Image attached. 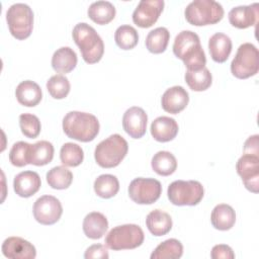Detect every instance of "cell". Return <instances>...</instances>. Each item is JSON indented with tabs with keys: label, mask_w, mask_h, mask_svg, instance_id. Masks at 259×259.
<instances>
[{
	"label": "cell",
	"mask_w": 259,
	"mask_h": 259,
	"mask_svg": "<svg viewBox=\"0 0 259 259\" xmlns=\"http://www.w3.org/2000/svg\"><path fill=\"white\" fill-rule=\"evenodd\" d=\"M173 53L183 61L188 71H197L205 67L206 58L199 36L191 30H182L176 35Z\"/></svg>",
	"instance_id": "cell-1"
},
{
	"label": "cell",
	"mask_w": 259,
	"mask_h": 259,
	"mask_svg": "<svg viewBox=\"0 0 259 259\" xmlns=\"http://www.w3.org/2000/svg\"><path fill=\"white\" fill-rule=\"evenodd\" d=\"M99 121L95 115L88 112L70 111L63 118V131L73 140L91 142L99 133Z\"/></svg>",
	"instance_id": "cell-2"
},
{
	"label": "cell",
	"mask_w": 259,
	"mask_h": 259,
	"mask_svg": "<svg viewBox=\"0 0 259 259\" xmlns=\"http://www.w3.org/2000/svg\"><path fill=\"white\" fill-rule=\"evenodd\" d=\"M72 36L86 63L95 64L101 60L104 53V44L91 25L86 22L76 24L73 28Z\"/></svg>",
	"instance_id": "cell-3"
},
{
	"label": "cell",
	"mask_w": 259,
	"mask_h": 259,
	"mask_svg": "<svg viewBox=\"0 0 259 259\" xmlns=\"http://www.w3.org/2000/svg\"><path fill=\"white\" fill-rule=\"evenodd\" d=\"M127 150V142L120 135L113 134L96 146L94 158L100 167L113 168L123 160Z\"/></svg>",
	"instance_id": "cell-4"
},
{
	"label": "cell",
	"mask_w": 259,
	"mask_h": 259,
	"mask_svg": "<svg viewBox=\"0 0 259 259\" xmlns=\"http://www.w3.org/2000/svg\"><path fill=\"white\" fill-rule=\"evenodd\" d=\"M184 15L192 25L214 24L223 19L224 8L222 4L213 0H194L186 6Z\"/></svg>",
	"instance_id": "cell-5"
},
{
	"label": "cell",
	"mask_w": 259,
	"mask_h": 259,
	"mask_svg": "<svg viewBox=\"0 0 259 259\" xmlns=\"http://www.w3.org/2000/svg\"><path fill=\"white\" fill-rule=\"evenodd\" d=\"M145 235L140 226L125 224L112 228L105 237V245L111 250H128L140 247Z\"/></svg>",
	"instance_id": "cell-6"
},
{
	"label": "cell",
	"mask_w": 259,
	"mask_h": 259,
	"mask_svg": "<svg viewBox=\"0 0 259 259\" xmlns=\"http://www.w3.org/2000/svg\"><path fill=\"white\" fill-rule=\"evenodd\" d=\"M204 194L203 186L195 180H176L173 181L167 190L170 202L174 205H196Z\"/></svg>",
	"instance_id": "cell-7"
},
{
	"label": "cell",
	"mask_w": 259,
	"mask_h": 259,
	"mask_svg": "<svg viewBox=\"0 0 259 259\" xmlns=\"http://www.w3.org/2000/svg\"><path fill=\"white\" fill-rule=\"evenodd\" d=\"M6 21L10 33L17 39L27 38L33 28V12L24 3L11 5L6 12Z\"/></svg>",
	"instance_id": "cell-8"
},
{
	"label": "cell",
	"mask_w": 259,
	"mask_h": 259,
	"mask_svg": "<svg viewBox=\"0 0 259 259\" xmlns=\"http://www.w3.org/2000/svg\"><path fill=\"white\" fill-rule=\"evenodd\" d=\"M259 53L251 42L242 44L231 63V72L238 79H247L258 73Z\"/></svg>",
	"instance_id": "cell-9"
},
{
	"label": "cell",
	"mask_w": 259,
	"mask_h": 259,
	"mask_svg": "<svg viewBox=\"0 0 259 259\" xmlns=\"http://www.w3.org/2000/svg\"><path fill=\"white\" fill-rule=\"evenodd\" d=\"M161 193L162 185L154 178L138 177L128 186V196L138 204H152L159 199Z\"/></svg>",
	"instance_id": "cell-10"
},
{
	"label": "cell",
	"mask_w": 259,
	"mask_h": 259,
	"mask_svg": "<svg viewBox=\"0 0 259 259\" xmlns=\"http://www.w3.org/2000/svg\"><path fill=\"white\" fill-rule=\"evenodd\" d=\"M32 212L36 222L49 226L56 224L60 220L63 213V207L57 197L42 195L35 200Z\"/></svg>",
	"instance_id": "cell-11"
},
{
	"label": "cell",
	"mask_w": 259,
	"mask_h": 259,
	"mask_svg": "<svg viewBox=\"0 0 259 259\" xmlns=\"http://www.w3.org/2000/svg\"><path fill=\"white\" fill-rule=\"evenodd\" d=\"M236 169L245 187L257 193L259 190V156L243 154L236 164Z\"/></svg>",
	"instance_id": "cell-12"
},
{
	"label": "cell",
	"mask_w": 259,
	"mask_h": 259,
	"mask_svg": "<svg viewBox=\"0 0 259 259\" xmlns=\"http://www.w3.org/2000/svg\"><path fill=\"white\" fill-rule=\"evenodd\" d=\"M164 8L163 0H142L133 12V21L142 28L151 27Z\"/></svg>",
	"instance_id": "cell-13"
},
{
	"label": "cell",
	"mask_w": 259,
	"mask_h": 259,
	"mask_svg": "<svg viewBox=\"0 0 259 259\" xmlns=\"http://www.w3.org/2000/svg\"><path fill=\"white\" fill-rule=\"evenodd\" d=\"M147 121V113L139 106L130 107L122 116L123 130L133 139H141L146 134Z\"/></svg>",
	"instance_id": "cell-14"
},
{
	"label": "cell",
	"mask_w": 259,
	"mask_h": 259,
	"mask_svg": "<svg viewBox=\"0 0 259 259\" xmlns=\"http://www.w3.org/2000/svg\"><path fill=\"white\" fill-rule=\"evenodd\" d=\"M2 253L10 259H34L35 247L20 237H9L2 244Z\"/></svg>",
	"instance_id": "cell-15"
},
{
	"label": "cell",
	"mask_w": 259,
	"mask_h": 259,
	"mask_svg": "<svg viewBox=\"0 0 259 259\" xmlns=\"http://www.w3.org/2000/svg\"><path fill=\"white\" fill-rule=\"evenodd\" d=\"M188 92L182 86H173L168 88L162 95V108L169 113L177 114L188 104Z\"/></svg>",
	"instance_id": "cell-16"
},
{
	"label": "cell",
	"mask_w": 259,
	"mask_h": 259,
	"mask_svg": "<svg viewBox=\"0 0 259 259\" xmlns=\"http://www.w3.org/2000/svg\"><path fill=\"white\" fill-rule=\"evenodd\" d=\"M258 8V3L234 7L229 12V21L233 26L240 29L250 27L257 23Z\"/></svg>",
	"instance_id": "cell-17"
},
{
	"label": "cell",
	"mask_w": 259,
	"mask_h": 259,
	"mask_svg": "<svg viewBox=\"0 0 259 259\" xmlns=\"http://www.w3.org/2000/svg\"><path fill=\"white\" fill-rule=\"evenodd\" d=\"M39 175L34 171H23L18 173L13 180V188L20 197H30L40 188Z\"/></svg>",
	"instance_id": "cell-18"
},
{
	"label": "cell",
	"mask_w": 259,
	"mask_h": 259,
	"mask_svg": "<svg viewBox=\"0 0 259 259\" xmlns=\"http://www.w3.org/2000/svg\"><path fill=\"white\" fill-rule=\"evenodd\" d=\"M152 137L161 143L172 141L178 134L176 120L169 116H159L151 123Z\"/></svg>",
	"instance_id": "cell-19"
},
{
	"label": "cell",
	"mask_w": 259,
	"mask_h": 259,
	"mask_svg": "<svg viewBox=\"0 0 259 259\" xmlns=\"http://www.w3.org/2000/svg\"><path fill=\"white\" fill-rule=\"evenodd\" d=\"M15 96L20 104L27 107H33L40 102L42 92L37 83L30 80H25L17 85Z\"/></svg>",
	"instance_id": "cell-20"
},
{
	"label": "cell",
	"mask_w": 259,
	"mask_h": 259,
	"mask_svg": "<svg viewBox=\"0 0 259 259\" xmlns=\"http://www.w3.org/2000/svg\"><path fill=\"white\" fill-rule=\"evenodd\" d=\"M208 50L214 62L224 63L228 60L232 52V40L227 34L217 32L212 34L208 40Z\"/></svg>",
	"instance_id": "cell-21"
},
{
	"label": "cell",
	"mask_w": 259,
	"mask_h": 259,
	"mask_svg": "<svg viewBox=\"0 0 259 259\" xmlns=\"http://www.w3.org/2000/svg\"><path fill=\"white\" fill-rule=\"evenodd\" d=\"M108 229L106 217L98 211L89 212L83 220V232L89 239H100Z\"/></svg>",
	"instance_id": "cell-22"
},
{
	"label": "cell",
	"mask_w": 259,
	"mask_h": 259,
	"mask_svg": "<svg viewBox=\"0 0 259 259\" xmlns=\"http://www.w3.org/2000/svg\"><path fill=\"white\" fill-rule=\"evenodd\" d=\"M146 226L154 236H164L172 229V219L170 214L161 210L154 209L146 218Z\"/></svg>",
	"instance_id": "cell-23"
},
{
	"label": "cell",
	"mask_w": 259,
	"mask_h": 259,
	"mask_svg": "<svg viewBox=\"0 0 259 259\" xmlns=\"http://www.w3.org/2000/svg\"><path fill=\"white\" fill-rule=\"evenodd\" d=\"M210 222L214 229L220 231H228L235 225L236 212L229 204H218L211 211Z\"/></svg>",
	"instance_id": "cell-24"
},
{
	"label": "cell",
	"mask_w": 259,
	"mask_h": 259,
	"mask_svg": "<svg viewBox=\"0 0 259 259\" xmlns=\"http://www.w3.org/2000/svg\"><path fill=\"white\" fill-rule=\"evenodd\" d=\"M77 55L70 47H62L58 49L52 57V67L58 73H69L73 71L77 65Z\"/></svg>",
	"instance_id": "cell-25"
},
{
	"label": "cell",
	"mask_w": 259,
	"mask_h": 259,
	"mask_svg": "<svg viewBox=\"0 0 259 259\" xmlns=\"http://www.w3.org/2000/svg\"><path fill=\"white\" fill-rule=\"evenodd\" d=\"M54 146L48 141H38L30 145L28 152V164L44 166L52 162L54 158Z\"/></svg>",
	"instance_id": "cell-26"
},
{
	"label": "cell",
	"mask_w": 259,
	"mask_h": 259,
	"mask_svg": "<svg viewBox=\"0 0 259 259\" xmlns=\"http://www.w3.org/2000/svg\"><path fill=\"white\" fill-rule=\"evenodd\" d=\"M89 18L97 24H107L115 17V7L109 1L93 2L88 8Z\"/></svg>",
	"instance_id": "cell-27"
},
{
	"label": "cell",
	"mask_w": 259,
	"mask_h": 259,
	"mask_svg": "<svg viewBox=\"0 0 259 259\" xmlns=\"http://www.w3.org/2000/svg\"><path fill=\"white\" fill-rule=\"evenodd\" d=\"M153 170L161 176H169L173 174L177 168L175 156L168 151L157 152L151 162Z\"/></svg>",
	"instance_id": "cell-28"
},
{
	"label": "cell",
	"mask_w": 259,
	"mask_h": 259,
	"mask_svg": "<svg viewBox=\"0 0 259 259\" xmlns=\"http://www.w3.org/2000/svg\"><path fill=\"white\" fill-rule=\"evenodd\" d=\"M183 254V246L177 239H168L159 244L151 254V259H178Z\"/></svg>",
	"instance_id": "cell-29"
},
{
	"label": "cell",
	"mask_w": 259,
	"mask_h": 259,
	"mask_svg": "<svg viewBox=\"0 0 259 259\" xmlns=\"http://www.w3.org/2000/svg\"><path fill=\"white\" fill-rule=\"evenodd\" d=\"M185 82L193 91H204L210 87L212 76L206 67L197 71L187 70L185 73Z\"/></svg>",
	"instance_id": "cell-30"
},
{
	"label": "cell",
	"mask_w": 259,
	"mask_h": 259,
	"mask_svg": "<svg viewBox=\"0 0 259 259\" xmlns=\"http://www.w3.org/2000/svg\"><path fill=\"white\" fill-rule=\"evenodd\" d=\"M170 39V32L166 27H157L151 30L146 37V47L153 54L165 52Z\"/></svg>",
	"instance_id": "cell-31"
},
{
	"label": "cell",
	"mask_w": 259,
	"mask_h": 259,
	"mask_svg": "<svg viewBox=\"0 0 259 259\" xmlns=\"http://www.w3.org/2000/svg\"><path fill=\"white\" fill-rule=\"evenodd\" d=\"M94 191L102 198L113 197L119 190V182L116 176L111 174H102L94 181Z\"/></svg>",
	"instance_id": "cell-32"
},
{
	"label": "cell",
	"mask_w": 259,
	"mask_h": 259,
	"mask_svg": "<svg viewBox=\"0 0 259 259\" xmlns=\"http://www.w3.org/2000/svg\"><path fill=\"white\" fill-rule=\"evenodd\" d=\"M47 182L54 189H66L73 181L72 172L65 166H56L47 173Z\"/></svg>",
	"instance_id": "cell-33"
},
{
	"label": "cell",
	"mask_w": 259,
	"mask_h": 259,
	"mask_svg": "<svg viewBox=\"0 0 259 259\" xmlns=\"http://www.w3.org/2000/svg\"><path fill=\"white\" fill-rule=\"evenodd\" d=\"M114 40L121 50H132L139 41V34L135 27L123 24L115 30Z\"/></svg>",
	"instance_id": "cell-34"
},
{
	"label": "cell",
	"mask_w": 259,
	"mask_h": 259,
	"mask_svg": "<svg viewBox=\"0 0 259 259\" xmlns=\"http://www.w3.org/2000/svg\"><path fill=\"white\" fill-rule=\"evenodd\" d=\"M60 159L65 166L76 167L83 162L84 152L79 145L74 143H66L61 148Z\"/></svg>",
	"instance_id": "cell-35"
},
{
	"label": "cell",
	"mask_w": 259,
	"mask_h": 259,
	"mask_svg": "<svg viewBox=\"0 0 259 259\" xmlns=\"http://www.w3.org/2000/svg\"><path fill=\"white\" fill-rule=\"evenodd\" d=\"M70 82L64 75L58 74L52 76L47 82V89L50 95L55 99H63L70 92Z\"/></svg>",
	"instance_id": "cell-36"
},
{
	"label": "cell",
	"mask_w": 259,
	"mask_h": 259,
	"mask_svg": "<svg viewBox=\"0 0 259 259\" xmlns=\"http://www.w3.org/2000/svg\"><path fill=\"white\" fill-rule=\"evenodd\" d=\"M19 126L21 133L29 139L36 138L40 133V121L38 117L31 113H22L19 116Z\"/></svg>",
	"instance_id": "cell-37"
},
{
	"label": "cell",
	"mask_w": 259,
	"mask_h": 259,
	"mask_svg": "<svg viewBox=\"0 0 259 259\" xmlns=\"http://www.w3.org/2000/svg\"><path fill=\"white\" fill-rule=\"evenodd\" d=\"M30 144L19 141L15 143L9 152V161L13 166L23 167L28 164V152Z\"/></svg>",
	"instance_id": "cell-38"
},
{
	"label": "cell",
	"mask_w": 259,
	"mask_h": 259,
	"mask_svg": "<svg viewBox=\"0 0 259 259\" xmlns=\"http://www.w3.org/2000/svg\"><path fill=\"white\" fill-rule=\"evenodd\" d=\"M109 257L107 248L102 244H94L88 247L85 251L84 258L86 259H107Z\"/></svg>",
	"instance_id": "cell-39"
},
{
	"label": "cell",
	"mask_w": 259,
	"mask_h": 259,
	"mask_svg": "<svg viewBox=\"0 0 259 259\" xmlns=\"http://www.w3.org/2000/svg\"><path fill=\"white\" fill-rule=\"evenodd\" d=\"M210 257L212 259H234L235 254L230 246L225 244H219L212 247Z\"/></svg>",
	"instance_id": "cell-40"
},
{
	"label": "cell",
	"mask_w": 259,
	"mask_h": 259,
	"mask_svg": "<svg viewBox=\"0 0 259 259\" xmlns=\"http://www.w3.org/2000/svg\"><path fill=\"white\" fill-rule=\"evenodd\" d=\"M258 135H254L249 137L244 144V154H252L259 156V148H258Z\"/></svg>",
	"instance_id": "cell-41"
}]
</instances>
